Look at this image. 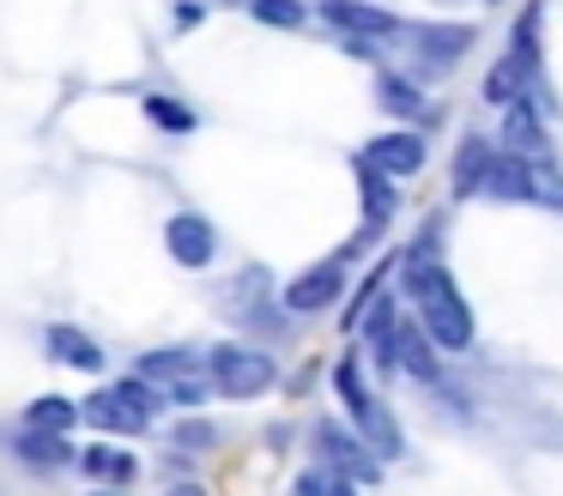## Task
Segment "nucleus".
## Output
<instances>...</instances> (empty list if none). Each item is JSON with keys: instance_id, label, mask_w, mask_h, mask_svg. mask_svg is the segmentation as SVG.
Listing matches in <instances>:
<instances>
[{"instance_id": "nucleus-1", "label": "nucleus", "mask_w": 563, "mask_h": 496, "mask_svg": "<svg viewBox=\"0 0 563 496\" xmlns=\"http://www.w3.org/2000/svg\"><path fill=\"white\" fill-rule=\"evenodd\" d=\"M400 297H406V309L418 315V327L430 333V345H437L442 357H466V351H473L478 321H473V302H466L461 278L449 273V261H442L437 224H424V236L400 254Z\"/></svg>"}, {"instance_id": "nucleus-2", "label": "nucleus", "mask_w": 563, "mask_h": 496, "mask_svg": "<svg viewBox=\"0 0 563 496\" xmlns=\"http://www.w3.org/2000/svg\"><path fill=\"white\" fill-rule=\"evenodd\" d=\"M170 411L164 387H152L146 375H115V382H98L86 399H79V423L91 436H110V442H134V436H152L158 418Z\"/></svg>"}, {"instance_id": "nucleus-3", "label": "nucleus", "mask_w": 563, "mask_h": 496, "mask_svg": "<svg viewBox=\"0 0 563 496\" xmlns=\"http://www.w3.org/2000/svg\"><path fill=\"white\" fill-rule=\"evenodd\" d=\"M333 394H340L345 423H352V430L376 448L382 466H394V460L406 454V436H400V418L382 406L376 382L364 375V351H340V363H333Z\"/></svg>"}, {"instance_id": "nucleus-4", "label": "nucleus", "mask_w": 563, "mask_h": 496, "mask_svg": "<svg viewBox=\"0 0 563 496\" xmlns=\"http://www.w3.org/2000/svg\"><path fill=\"white\" fill-rule=\"evenodd\" d=\"M207 375L219 387V399L249 406V399H267L279 387V357L255 339H219V345H207Z\"/></svg>"}, {"instance_id": "nucleus-5", "label": "nucleus", "mask_w": 563, "mask_h": 496, "mask_svg": "<svg viewBox=\"0 0 563 496\" xmlns=\"http://www.w3.org/2000/svg\"><path fill=\"white\" fill-rule=\"evenodd\" d=\"M406 43H412L406 73H412L418 85H437V79H449V73L466 60V48L478 43V31L461 24V19H418L412 31H406Z\"/></svg>"}, {"instance_id": "nucleus-6", "label": "nucleus", "mask_w": 563, "mask_h": 496, "mask_svg": "<svg viewBox=\"0 0 563 496\" xmlns=\"http://www.w3.org/2000/svg\"><path fill=\"white\" fill-rule=\"evenodd\" d=\"M340 297H352V261H345L340 249L321 254V261H309L303 273H291L279 285V302L291 321H309V315H328L340 309Z\"/></svg>"}, {"instance_id": "nucleus-7", "label": "nucleus", "mask_w": 563, "mask_h": 496, "mask_svg": "<svg viewBox=\"0 0 563 496\" xmlns=\"http://www.w3.org/2000/svg\"><path fill=\"white\" fill-rule=\"evenodd\" d=\"M309 454H316V466H328L333 478H345V484H382V472H388L376 460V448H369L345 418H316V430H309Z\"/></svg>"}, {"instance_id": "nucleus-8", "label": "nucleus", "mask_w": 563, "mask_h": 496, "mask_svg": "<svg viewBox=\"0 0 563 496\" xmlns=\"http://www.w3.org/2000/svg\"><path fill=\"white\" fill-rule=\"evenodd\" d=\"M158 242H164V254H170V266H183V273H207V266H219V254H224L219 224H212L207 212H195V206H176V212L164 218Z\"/></svg>"}, {"instance_id": "nucleus-9", "label": "nucleus", "mask_w": 563, "mask_h": 496, "mask_svg": "<svg viewBox=\"0 0 563 496\" xmlns=\"http://www.w3.org/2000/svg\"><path fill=\"white\" fill-rule=\"evenodd\" d=\"M316 19L333 36H369V43H406V31H412L400 12L376 7V0H316Z\"/></svg>"}, {"instance_id": "nucleus-10", "label": "nucleus", "mask_w": 563, "mask_h": 496, "mask_svg": "<svg viewBox=\"0 0 563 496\" xmlns=\"http://www.w3.org/2000/svg\"><path fill=\"white\" fill-rule=\"evenodd\" d=\"M7 454H13V466H25L31 478H62V472H74L79 460V442L74 436H49V430H31V423H19V430H7Z\"/></svg>"}, {"instance_id": "nucleus-11", "label": "nucleus", "mask_w": 563, "mask_h": 496, "mask_svg": "<svg viewBox=\"0 0 563 496\" xmlns=\"http://www.w3.org/2000/svg\"><path fill=\"white\" fill-rule=\"evenodd\" d=\"M43 357L62 363V370H79V375H103V370H110V351H103L98 333H86L79 321H49V327H43Z\"/></svg>"}, {"instance_id": "nucleus-12", "label": "nucleus", "mask_w": 563, "mask_h": 496, "mask_svg": "<svg viewBox=\"0 0 563 496\" xmlns=\"http://www.w3.org/2000/svg\"><path fill=\"white\" fill-rule=\"evenodd\" d=\"M357 152H364L382 176H394V181H412L418 169L430 164V145H424V133H418V128H388V133H376V140H364Z\"/></svg>"}, {"instance_id": "nucleus-13", "label": "nucleus", "mask_w": 563, "mask_h": 496, "mask_svg": "<svg viewBox=\"0 0 563 496\" xmlns=\"http://www.w3.org/2000/svg\"><path fill=\"white\" fill-rule=\"evenodd\" d=\"M74 472L86 484H103V491H134V484H140V454H128L122 442L98 436V442H79Z\"/></svg>"}, {"instance_id": "nucleus-14", "label": "nucleus", "mask_w": 563, "mask_h": 496, "mask_svg": "<svg viewBox=\"0 0 563 496\" xmlns=\"http://www.w3.org/2000/svg\"><path fill=\"white\" fill-rule=\"evenodd\" d=\"M394 375H412V382H424V387H442V351L430 345V333L418 327L412 309L394 321Z\"/></svg>"}, {"instance_id": "nucleus-15", "label": "nucleus", "mask_w": 563, "mask_h": 496, "mask_svg": "<svg viewBox=\"0 0 563 496\" xmlns=\"http://www.w3.org/2000/svg\"><path fill=\"white\" fill-rule=\"evenodd\" d=\"M352 176H357V212H364V230H376V236H382V230L400 218V181L382 176L364 152H352Z\"/></svg>"}, {"instance_id": "nucleus-16", "label": "nucleus", "mask_w": 563, "mask_h": 496, "mask_svg": "<svg viewBox=\"0 0 563 496\" xmlns=\"http://www.w3.org/2000/svg\"><path fill=\"white\" fill-rule=\"evenodd\" d=\"M533 176H539V164H527L521 152L497 145V157H490V176H485V188H478V200H497V206H533Z\"/></svg>"}, {"instance_id": "nucleus-17", "label": "nucleus", "mask_w": 563, "mask_h": 496, "mask_svg": "<svg viewBox=\"0 0 563 496\" xmlns=\"http://www.w3.org/2000/svg\"><path fill=\"white\" fill-rule=\"evenodd\" d=\"M509 55L527 67V79L545 91V7L539 0H527L521 12H515V24H509ZM551 97V91H545Z\"/></svg>"}, {"instance_id": "nucleus-18", "label": "nucleus", "mask_w": 563, "mask_h": 496, "mask_svg": "<svg viewBox=\"0 0 563 496\" xmlns=\"http://www.w3.org/2000/svg\"><path fill=\"white\" fill-rule=\"evenodd\" d=\"M200 370H207V351H200V345H152V351H140V357H134V375H146L152 387H170V382L200 375Z\"/></svg>"}, {"instance_id": "nucleus-19", "label": "nucleus", "mask_w": 563, "mask_h": 496, "mask_svg": "<svg viewBox=\"0 0 563 496\" xmlns=\"http://www.w3.org/2000/svg\"><path fill=\"white\" fill-rule=\"evenodd\" d=\"M376 109H382L388 121H400V128H412V121L424 115V85H418L412 73L382 67V73H376Z\"/></svg>"}, {"instance_id": "nucleus-20", "label": "nucleus", "mask_w": 563, "mask_h": 496, "mask_svg": "<svg viewBox=\"0 0 563 496\" xmlns=\"http://www.w3.org/2000/svg\"><path fill=\"white\" fill-rule=\"evenodd\" d=\"M19 423H31V430H49V436L86 430V423H79V399L62 394V387H49V394H31L25 411H19Z\"/></svg>"}, {"instance_id": "nucleus-21", "label": "nucleus", "mask_w": 563, "mask_h": 496, "mask_svg": "<svg viewBox=\"0 0 563 496\" xmlns=\"http://www.w3.org/2000/svg\"><path fill=\"white\" fill-rule=\"evenodd\" d=\"M490 157H497V140L466 133L461 152H454V200H478V188H485V176H490Z\"/></svg>"}, {"instance_id": "nucleus-22", "label": "nucleus", "mask_w": 563, "mask_h": 496, "mask_svg": "<svg viewBox=\"0 0 563 496\" xmlns=\"http://www.w3.org/2000/svg\"><path fill=\"white\" fill-rule=\"evenodd\" d=\"M140 109H146V121L158 133H170V140L200 133V109L188 103V97H176V91H146V97H140Z\"/></svg>"}, {"instance_id": "nucleus-23", "label": "nucleus", "mask_w": 563, "mask_h": 496, "mask_svg": "<svg viewBox=\"0 0 563 496\" xmlns=\"http://www.w3.org/2000/svg\"><path fill=\"white\" fill-rule=\"evenodd\" d=\"M164 442H170V454H212V448H219V423H212L207 411H183Z\"/></svg>"}, {"instance_id": "nucleus-24", "label": "nucleus", "mask_w": 563, "mask_h": 496, "mask_svg": "<svg viewBox=\"0 0 563 496\" xmlns=\"http://www.w3.org/2000/svg\"><path fill=\"white\" fill-rule=\"evenodd\" d=\"M243 12L255 24H267V31H303V24L316 19V7H309V0H249Z\"/></svg>"}, {"instance_id": "nucleus-25", "label": "nucleus", "mask_w": 563, "mask_h": 496, "mask_svg": "<svg viewBox=\"0 0 563 496\" xmlns=\"http://www.w3.org/2000/svg\"><path fill=\"white\" fill-rule=\"evenodd\" d=\"M164 399H170L176 411H207L212 399H219V387H212V375L200 370V375H183V382H170V387H164Z\"/></svg>"}, {"instance_id": "nucleus-26", "label": "nucleus", "mask_w": 563, "mask_h": 496, "mask_svg": "<svg viewBox=\"0 0 563 496\" xmlns=\"http://www.w3.org/2000/svg\"><path fill=\"white\" fill-rule=\"evenodd\" d=\"M345 491H352V484H345V478H333L328 466H316V460H309V466L291 478V496H345Z\"/></svg>"}, {"instance_id": "nucleus-27", "label": "nucleus", "mask_w": 563, "mask_h": 496, "mask_svg": "<svg viewBox=\"0 0 563 496\" xmlns=\"http://www.w3.org/2000/svg\"><path fill=\"white\" fill-rule=\"evenodd\" d=\"M533 206L563 212V169H558V164H539V176H533Z\"/></svg>"}, {"instance_id": "nucleus-28", "label": "nucleus", "mask_w": 563, "mask_h": 496, "mask_svg": "<svg viewBox=\"0 0 563 496\" xmlns=\"http://www.w3.org/2000/svg\"><path fill=\"white\" fill-rule=\"evenodd\" d=\"M207 19H212V7H207V0H176V12H170V24H176V31H200Z\"/></svg>"}, {"instance_id": "nucleus-29", "label": "nucleus", "mask_w": 563, "mask_h": 496, "mask_svg": "<svg viewBox=\"0 0 563 496\" xmlns=\"http://www.w3.org/2000/svg\"><path fill=\"white\" fill-rule=\"evenodd\" d=\"M340 55L369 60V67H376V60H382V43H369V36H340Z\"/></svg>"}, {"instance_id": "nucleus-30", "label": "nucleus", "mask_w": 563, "mask_h": 496, "mask_svg": "<svg viewBox=\"0 0 563 496\" xmlns=\"http://www.w3.org/2000/svg\"><path fill=\"white\" fill-rule=\"evenodd\" d=\"M158 496H207V484H195V478H176V484H164Z\"/></svg>"}, {"instance_id": "nucleus-31", "label": "nucleus", "mask_w": 563, "mask_h": 496, "mask_svg": "<svg viewBox=\"0 0 563 496\" xmlns=\"http://www.w3.org/2000/svg\"><path fill=\"white\" fill-rule=\"evenodd\" d=\"M86 496H128V491H103V484H91V491Z\"/></svg>"}, {"instance_id": "nucleus-32", "label": "nucleus", "mask_w": 563, "mask_h": 496, "mask_svg": "<svg viewBox=\"0 0 563 496\" xmlns=\"http://www.w3.org/2000/svg\"><path fill=\"white\" fill-rule=\"evenodd\" d=\"M345 496H357V484H352V491H345Z\"/></svg>"}]
</instances>
